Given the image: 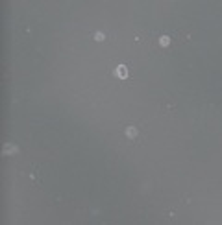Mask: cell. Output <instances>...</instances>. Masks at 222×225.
Instances as JSON below:
<instances>
[{
    "mask_svg": "<svg viewBox=\"0 0 222 225\" xmlns=\"http://www.w3.org/2000/svg\"><path fill=\"white\" fill-rule=\"evenodd\" d=\"M113 74H115V77H118V79H126V77H128V68H126V65H118V67L113 70Z\"/></svg>",
    "mask_w": 222,
    "mask_h": 225,
    "instance_id": "cell-1",
    "label": "cell"
},
{
    "mask_svg": "<svg viewBox=\"0 0 222 225\" xmlns=\"http://www.w3.org/2000/svg\"><path fill=\"white\" fill-rule=\"evenodd\" d=\"M126 137H128V139H135V137H137V129H135L133 126L126 127Z\"/></svg>",
    "mask_w": 222,
    "mask_h": 225,
    "instance_id": "cell-2",
    "label": "cell"
},
{
    "mask_svg": "<svg viewBox=\"0 0 222 225\" xmlns=\"http://www.w3.org/2000/svg\"><path fill=\"white\" fill-rule=\"evenodd\" d=\"M169 44H170V37H167V35L159 37V46H169Z\"/></svg>",
    "mask_w": 222,
    "mask_h": 225,
    "instance_id": "cell-3",
    "label": "cell"
},
{
    "mask_svg": "<svg viewBox=\"0 0 222 225\" xmlns=\"http://www.w3.org/2000/svg\"><path fill=\"white\" fill-rule=\"evenodd\" d=\"M93 37H95V41H98V42H102V41H104V33H102V32H96V33H95V35H93Z\"/></svg>",
    "mask_w": 222,
    "mask_h": 225,
    "instance_id": "cell-4",
    "label": "cell"
},
{
    "mask_svg": "<svg viewBox=\"0 0 222 225\" xmlns=\"http://www.w3.org/2000/svg\"><path fill=\"white\" fill-rule=\"evenodd\" d=\"M4 153H17V148H13V146H9V144H7V146L4 148Z\"/></svg>",
    "mask_w": 222,
    "mask_h": 225,
    "instance_id": "cell-5",
    "label": "cell"
}]
</instances>
